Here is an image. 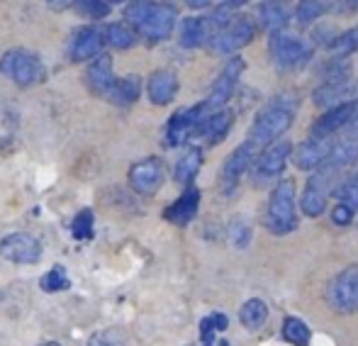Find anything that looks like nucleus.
<instances>
[{
  "instance_id": "nucleus-1",
  "label": "nucleus",
  "mask_w": 358,
  "mask_h": 346,
  "mask_svg": "<svg viewBox=\"0 0 358 346\" xmlns=\"http://www.w3.org/2000/svg\"><path fill=\"white\" fill-rule=\"evenodd\" d=\"M297 115V98L292 93H280L256 115L254 124H251L249 142L254 147H266V144L275 142L290 129Z\"/></svg>"
},
{
  "instance_id": "nucleus-2",
  "label": "nucleus",
  "mask_w": 358,
  "mask_h": 346,
  "mask_svg": "<svg viewBox=\"0 0 358 346\" xmlns=\"http://www.w3.org/2000/svg\"><path fill=\"white\" fill-rule=\"evenodd\" d=\"M127 20L144 34L151 42L171 37L176 27V10L166 8V5L146 3V0H137L129 5Z\"/></svg>"
},
{
  "instance_id": "nucleus-3",
  "label": "nucleus",
  "mask_w": 358,
  "mask_h": 346,
  "mask_svg": "<svg viewBox=\"0 0 358 346\" xmlns=\"http://www.w3.org/2000/svg\"><path fill=\"white\" fill-rule=\"evenodd\" d=\"M264 224L271 234H290L297 227L295 215V185L292 180H280L271 190L268 205H266Z\"/></svg>"
},
{
  "instance_id": "nucleus-4",
  "label": "nucleus",
  "mask_w": 358,
  "mask_h": 346,
  "mask_svg": "<svg viewBox=\"0 0 358 346\" xmlns=\"http://www.w3.org/2000/svg\"><path fill=\"white\" fill-rule=\"evenodd\" d=\"M256 32H259V24H256L254 17H249V15L227 20V22L213 34V39L208 42V49L215 57H229V54L249 47L256 39Z\"/></svg>"
},
{
  "instance_id": "nucleus-5",
  "label": "nucleus",
  "mask_w": 358,
  "mask_h": 346,
  "mask_svg": "<svg viewBox=\"0 0 358 346\" xmlns=\"http://www.w3.org/2000/svg\"><path fill=\"white\" fill-rule=\"evenodd\" d=\"M341 168L331 166V164H322L315 173L310 175L305 190L300 195V208L307 217H320L322 212L327 210V200L329 195L334 193L336 180L341 178Z\"/></svg>"
},
{
  "instance_id": "nucleus-6",
  "label": "nucleus",
  "mask_w": 358,
  "mask_h": 346,
  "mask_svg": "<svg viewBox=\"0 0 358 346\" xmlns=\"http://www.w3.org/2000/svg\"><path fill=\"white\" fill-rule=\"evenodd\" d=\"M268 57L278 71H297L312 62V47L285 32H273L268 42Z\"/></svg>"
},
{
  "instance_id": "nucleus-7",
  "label": "nucleus",
  "mask_w": 358,
  "mask_h": 346,
  "mask_svg": "<svg viewBox=\"0 0 358 346\" xmlns=\"http://www.w3.org/2000/svg\"><path fill=\"white\" fill-rule=\"evenodd\" d=\"M327 305L336 315L358 312V266H349L336 273L327 285Z\"/></svg>"
},
{
  "instance_id": "nucleus-8",
  "label": "nucleus",
  "mask_w": 358,
  "mask_h": 346,
  "mask_svg": "<svg viewBox=\"0 0 358 346\" xmlns=\"http://www.w3.org/2000/svg\"><path fill=\"white\" fill-rule=\"evenodd\" d=\"M290 152H292V147L285 139H275V142L266 144L264 152H261L259 157H254V164H251V180H254L256 185L275 180L285 171Z\"/></svg>"
},
{
  "instance_id": "nucleus-9",
  "label": "nucleus",
  "mask_w": 358,
  "mask_h": 346,
  "mask_svg": "<svg viewBox=\"0 0 358 346\" xmlns=\"http://www.w3.org/2000/svg\"><path fill=\"white\" fill-rule=\"evenodd\" d=\"M0 71L15 81L17 86H34L44 78V66L34 54L24 52V49H13L0 59Z\"/></svg>"
},
{
  "instance_id": "nucleus-10",
  "label": "nucleus",
  "mask_w": 358,
  "mask_h": 346,
  "mask_svg": "<svg viewBox=\"0 0 358 346\" xmlns=\"http://www.w3.org/2000/svg\"><path fill=\"white\" fill-rule=\"evenodd\" d=\"M210 115L208 103H198L190 105V108H183L169 120L166 124V144L169 147H180V144L190 142L198 134V127L205 117Z\"/></svg>"
},
{
  "instance_id": "nucleus-11",
  "label": "nucleus",
  "mask_w": 358,
  "mask_h": 346,
  "mask_svg": "<svg viewBox=\"0 0 358 346\" xmlns=\"http://www.w3.org/2000/svg\"><path fill=\"white\" fill-rule=\"evenodd\" d=\"M356 115H358V100H344V103L334 105V108H327V113L312 122L310 137L329 139L331 134L346 129V124H349Z\"/></svg>"
},
{
  "instance_id": "nucleus-12",
  "label": "nucleus",
  "mask_w": 358,
  "mask_h": 346,
  "mask_svg": "<svg viewBox=\"0 0 358 346\" xmlns=\"http://www.w3.org/2000/svg\"><path fill=\"white\" fill-rule=\"evenodd\" d=\"M244 69H246V62L241 57H234L227 62V66L222 69L220 76L215 78L208 100H205L210 110H222V105H227V100L234 95L236 86H239V78H241V73H244Z\"/></svg>"
},
{
  "instance_id": "nucleus-13",
  "label": "nucleus",
  "mask_w": 358,
  "mask_h": 346,
  "mask_svg": "<svg viewBox=\"0 0 358 346\" xmlns=\"http://www.w3.org/2000/svg\"><path fill=\"white\" fill-rule=\"evenodd\" d=\"M0 257L13 264H37L42 259V242L27 232H15L0 242Z\"/></svg>"
},
{
  "instance_id": "nucleus-14",
  "label": "nucleus",
  "mask_w": 358,
  "mask_h": 346,
  "mask_svg": "<svg viewBox=\"0 0 358 346\" xmlns=\"http://www.w3.org/2000/svg\"><path fill=\"white\" fill-rule=\"evenodd\" d=\"M254 152H256V147L246 139L241 147H236L234 152L224 159V164H222V173H220V185L227 195L234 193V188L239 185L241 175L251 168V164H254Z\"/></svg>"
},
{
  "instance_id": "nucleus-15",
  "label": "nucleus",
  "mask_w": 358,
  "mask_h": 346,
  "mask_svg": "<svg viewBox=\"0 0 358 346\" xmlns=\"http://www.w3.org/2000/svg\"><path fill=\"white\" fill-rule=\"evenodd\" d=\"M227 22L224 15L215 17H185L180 22V47L183 49H198L213 39V34Z\"/></svg>"
},
{
  "instance_id": "nucleus-16",
  "label": "nucleus",
  "mask_w": 358,
  "mask_h": 346,
  "mask_svg": "<svg viewBox=\"0 0 358 346\" xmlns=\"http://www.w3.org/2000/svg\"><path fill=\"white\" fill-rule=\"evenodd\" d=\"M334 210H331V222L346 227L354 222V215L358 210V171L351 173L349 178H344L334 188Z\"/></svg>"
},
{
  "instance_id": "nucleus-17",
  "label": "nucleus",
  "mask_w": 358,
  "mask_h": 346,
  "mask_svg": "<svg viewBox=\"0 0 358 346\" xmlns=\"http://www.w3.org/2000/svg\"><path fill=\"white\" fill-rule=\"evenodd\" d=\"M349 90H351L349 69L341 66V69H334V71H329L327 81L315 90L312 100H315V105H320V108H334V105L344 103V95L349 93Z\"/></svg>"
},
{
  "instance_id": "nucleus-18",
  "label": "nucleus",
  "mask_w": 358,
  "mask_h": 346,
  "mask_svg": "<svg viewBox=\"0 0 358 346\" xmlns=\"http://www.w3.org/2000/svg\"><path fill=\"white\" fill-rule=\"evenodd\" d=\"M164 183V166L159 159H144L129 168V185L139 195H154Z\"/></svg>"
},
{
  "instance_id": "nucleus-19",
  "label": "nucleus",
  "mask_w": 358,
  "mask_h": 346,
  "mask_svg": "<svg viewBox=\"0 0 358 346\" xmlns=\"http://www.w3.org/2000/svg\"><path fill=\"white\" fill-rule=\"evenodd\" d=\"M105 42H108L105 32H100L98 27H83L73 34L69 57H71L73 62H90V59L103 52Z\"/></svg>"
},
{
  "instance_id": "nucleus-20",
  "label": "nucleus",
  "mask_w": 358,
  "mask_h": 346,
  "mask_svg": "<svg viewBox=\"0 0 358 346\" xmlns=\"http://www.w3.org/2000/svg\"><path fill=\"white\" fill-rule=\"evenodd\" d=\"M331 149L334 144H329L327 139H320V137H312L307 142H302L295 152V166L300 171H317L322 164L329 159Z\"/></svg>"
},
{
  "instance_id": "nucleus-21",
  "label": "nucleus",
  "mask_w": 358,
  "mask_h": 346,
  "mask_svg": "<svg viewBox=\"0 0 358 346\" xmlns=\"http://www.w3.org/2000/svg\"><path fill=\"white\" fill-rule=\"evenodd\" d=\"M198 208H200V190L188 185L183 195L176 200L171 208H166L164 217L169 219L171 224H178V227H185L188 222H193L195 215H198Z\"/></svg>"
},
{
  "instance_id": "nucleus-22",
  "label": "nucleus",
  "mask_w": 358,
  "mask_h": 346,
  "mask_svg": "<svg viewBox=\"0 0 358 346\" xmlns=\"http://www.w3.org/2000/svg\"><path fill=\"white\" fill-rule=\"evenodd\" d=\"M231 122H234V115L229 113V110H215L213 115H208V117L200 122L198 127V134H195V139H205V142L213 147V144H220L222 139L229 134L231 129Z\"/></svg>"
},
{
  "instance_id": "nucleus-23",
  "label": "nucleus",
  "mask_w": 358,
  "mask_h": 346,
  "mask_svg": "<svg viewBox=\"0 0 358 346\" xmlns=\"http://www.w3.org/2000/svg\"><path fill=\"white\" fill-rule=\"evenodd\" d=\"M146 93L154 105H169L178 93V76L173 71H154L146 83Z\"/></svg>"
},
{
  "instance_id": "nucleus-24",
  "label": "nucleus",
  "mask_w": 358,
  "mask_h": 346,
  "mask_svg": "<svg viewBox=\"0 0 358 346\" xmlns=\"http://www.w3.org/2000/svg\"><path fill=\"white\" fill-rule=\"evenodd\" d=\"M85 83L95 95H108V90L113 88V59L110 57H98L85 71Z\"/></svg>"
},
{
  "instance_id": "nucleus-25",
  "label": "nucleus",
  "mask_w": 358,
  "mask_h": 346,
  "mask_svg": "<svg viewBox=\"0 0 358 346\" xmlns=\"http://www.w3.org/2000/svg\"><path fill=\"white\" fill-rule=\"evenodd\" d=\"M139 90H142V81L137 76H124L113 83V88L108 90V98L120 108H127L139 98Z\"/></svg>"
},
{
  "instance_id": "nucleus-26",
  "label": "nucleus",
  "mask_w": 358,
  "mask_h": 346,
  "mask_svg": "<svg viewBox=\"0 0 358 346\" xmlns=\"http://www.w3.org/2000/svg\"><path fill=\"white\" fill-rule=\"evenodd\" d=\"M239 319H241V324H244L246 329H251V332H259V329L266 324V319H268V308H266L264 300L251 298V300H246V303L241 305Z\"/></svg>"
},
{
  "instance_id": "nucleus-27",
  "label": "nucleus",
  "mask_w": 358,
  "mask_h": 346,
  "mask_svg": "<svg viewBox=\"0 0 358 346\" xmlns=\"http://www.w3.org/2000/svg\"><path fill=\"white\" fill-rule=\"evenodd\" d=\"M200 166H203V154H200V149H188V152L178 159V164H176V173H173L176 183L190 185L195 180V175H198Z\"/></svg>"
},
{
  "instance_id": "nucleus-28",
  "label": "nucleus",
  "mask_w": 358,
  "mask_h": 346,
  "mask_svg": "<svg viewBox=\"0 0 358 346\" xmlns=\"http://www.w3.org/2000/svg\"><path fill=\"white\" fill-rule=\"evenodd\" d=\"M259 20H261V27L268 29L271 34L283 32L287 24V13L278 0H271V3H264L259 8Z\"/></svg>"
},
{
  "instance_id": "nucleus-29",
  "label": "nucleus",
  "mask_w": 358,
  "mask_h": 346,
  "mask_svg": "<svg viewBox=\"0 0 358 346\" xmlns=\"http://www.w3.org/2000/svg\"><path fill=\"white\" fill-rule=\"evenodd\" d=\"M356 52H358V24L346 29V32H341L339 37H334L329 42V54L334 59H349Z\"/></svg>"
},
{
  "instance_id": "nucleus-30",
  "label": "nucleus",
  "mask_w": 358,
  "mask_h": 346,
  "mask_svg": "<svg viewBox=\"0 0 358 346\" xmlns=\"http://www.w3.org/2000/svg\"><path fill=\"white\" fill-rule=\"evenodd\" d=\"M105 39H108V44L115 49H129V47H134V42H137L132 29L124 27V24H120V22H113L105 27Z\"/></svg>"
},
{
  "instance_id": "nucleus-31",
  "label": "nucleus",
  "mask_w": 358,
  "mask_h": 346,
  "mask_svg": "<svg viewBox=\"0 0 358 346\" xmlns=\"http://www.w3.org/2000/svg\"><path fill=\"white\" fill-rule=\"evenodd\" d=\"M283 337L290 342L292 346H307L312 339V332L302 319L297 317H287L285 324H283Z\"/></svg>"
},
{
  "instance_id": "nucleus-32",
  "label": "nucleus",
  "mask_w": 358,
  "mask_h": 346,
  "mask_svg": "<svg viewBox=\"0 0 358 346\" xmlns=\"http://www.w3.org/2000/svg\"><path fill=\"white\" fill-rule=\"evenodd\" d=\"M227 315L222 312H215V315H208V317L200 322V342L203 346H215V337L217 332H222V329H227Z\"/></svg>"
},
{
  "instance_id": "nucleus-33",
  "label": "nucleus",
  "mask_w": 358,
  "mask_h": 346,
  "mask_svg": "<svg viewBox=\"0 0 358 346\" xmlns=\"http://www.w3.org/2000/svg\"><path fill=\"white\" fill-rule=\"evenodd\" d=\"M39 285H42L44 293H59V290H66L69 285H71V280H69L64 266H54L52 271H47V273L42 275Z\"/></svg>"
},
{
  "instance_id": "nucleus-34",
  "label": "nucleus",
  "mask_w": 358,
  "mask_h": 346,
  "mask_svg": "<svg viewBox=\"0 0 358 346\" xmlns=\"http://www.w3.org/2000/svg\"><path fill=\"white\" fill-rule=\"evenodd\" d=\"M324 13H327V0H300L295 8V17H297V22H302V24L315 22V20L322 17Z\"/></svg>"
},
{
  "instance_id": "nucleus-35",
  "label": "nucleus",
  "mask_w": 358,
  "mask_h": 346,
  "mask_svg": "<svg viewBox=\"0 0 358 346\" xmlns=\"http://www.w3.org/2000/svg\"><path fill=\"white\" fill-rule=\"evenodd\" d=\"M85 346H129V342H127V334L120 327H108L95 332Z\"/></svg>"
},
{
  "instance_id": "nucleus-36",
  "label": "nucleus",
  "mask_w": 358,
  "mask_h": 346,
  "mask_svg": "<svg viewBox=\"0 0 358 346\" xmlns=\"http://www.w3.org/2000/svg\"><path fill=\"white\" fill-rule=\"evenodd\" d=\"M93 222H95L93 212H90V210H80V212L73 217V222H71L73 239H78V242H90V239H93V234H95Z\"/></svg>"
},
{
  "instance_id": "nucleus-37",
  "label": "nucleus",
  "mask_w": 358,
  "mask_h": 346,
  "mask_svg": "<svg viewBox=\"0 0 358 346\" xmlns=\"http://www.w3.org/2000/svg\"><path fill=\"white\" fill-rule=\"evenodd\" d=\"M227 234H229V242L234 244L236 249H246V247H249V242H251V224L246 222L244 217H234L229 222Z\"/></svg>"
},
{
  "instance_id": "nucleus-38",
  "label": "nucleus",
  "mask_w": 358,
  "mask_h": 346,
  "mask_svg": "<svg viewBox=\"0 0 358 346\" xmlns=\"http://www.w3.org/2000/svg\"><path fill=\"white\" fill-rule=\"evenodd\" d=\"M76 10L85 17H105L110 13V0H76Z\"/></svg>"
},
{
  "instance_id": "nucleus-39",
  "label": "nucleus",
  "mask_w": 358,
  "mask_h": 346,
  "mask_svg": "<svg viewBox=\"0 0 358 346\" xmlns=\"http://www.w3.org/2000/svg\"><path fill=\"white\" fill-rule=\"evenodd\" d=\"M336 8L346 15H354L358 13V0H336Z\"/></svg>"
},
{
  "instance_id": "nucleus-40",
  "label": "nucleus",
  "mask_w": 358,
  "mask_h": 346,
  "mask_svg": "<svg viewBox=\"0 0 358 346\" xmlns=\"http://www.w3.org/2000/svg\"><path fill=\"white\" fill-rule=\"evenodd\" d=\"M346 139H356L358 142V115L351 120L349 124H346Z\"/></svg>"
},
{
  "instance_id": "nucleus-41",
  "label": "nucleus",
  "mask_w": 358,
  "mask_h": 346,
  "mask_svg": "<svg viewBox=\"0 0 358 346\" xmlns=\"http://www.w3.org/2000/svg\"><path fill=\"white\" fill-rule=\"evenodd\" d=\"M215 0H185V5L188 8H193V10H203V8H208V5H213Z\"/></svg>"
},
{
  "instance_id": "nucleus-42",
  "label": "nucleus",
  "mask_w": 358,
  "mask_h": 346,
  "mask_svg": "<svg viewBox=\"0 0 358 346\" xmlns=\"http://www.w3.org/2000/svg\"><path fill=\"white\" fill-rule=\"evenodd\" d=\"M249 0H222V5H229V8H241V5H246Z\"/></svg>"
},
{
  "instance_id": "nucleus-43",
  "label": "nucleus",
  "mask_w": 358,
  "mask_h": 346,
  "mask_svg": "<svg viewBox=\"0 0 358 346\" xmlns=\"http://www.w3.org/2000/svg\"><path fill=\"white\" fill-rule=\"evenodd\" d=\"M44 346H59L57 342H47V344H44Z\"/></svg>"
},
{
  "instance_id": "nucleus-44",
  "label": "nucleus",
  "mask_w": 358,
  "mask_h": 346,
  "mask_svg": "<svg viewBox=\"0 0 358 346\" xmlns=\"http://www.w3.org/2000/svg\"><path fill=\"white\" fill-rule=\"evenodd\" d=\"M278 3H285V0H278Z\"/></svg>"
}]
</instances>
